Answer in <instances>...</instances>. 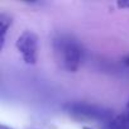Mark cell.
Listing matches in <instances>:
<instances>
[{"mask_svg":"<svg viewBox=\"0 0 129 129\" xmlns=\"http://www.w3.org/2000/svg\"><path fill=\"white\" fill-rule=\"evenodd\" d=\"M108 126L109 129H129V113L124 110V113L115 115Z\"/></svg>","mask_w":129,"mask_h":129,"instance_id":"obj_5","label":"cell"},{"mask_svg":"<svg viewBox=\"0 0 129 129\" xmlns=\"http://www.w3.org/2000/svg\"><path fill=\"white\" fill-rule=\"evenodd\" d=\"M123 62H124V64H126V66L129 67V54H126L125 57H123Z\"/></svg>","mask_w":129,"mask_h":129,"instance_id":"obj_7","label":"cell"},{"mask_svg":"<svg viewBox=\"0 0 129 129\" xmlns=\"http://www.w3.org/2000/svg\"><path fill=\"white\" fill-rule=\"evenodd\" d=\"M12 17H9L5 13L0 14V42H2V46H0V49H3L5 46V39H7V33L9 30V28L12 27Z\"/></svg>","mask_w":129,"mask_h":129,"instance_id":"obj_4","label":"cell"},{"mask_svg":"<svg viewBox=\"0 0 129 129\" xmlns=\"http://www.w3.org/2000/svg\"><path fill=\"white\" fill-rule=\"evenodd\" d=\"M15 48L27 64H36L38 61V37L32 30H24L15 42Z\"/></svg>","mask_w":129,"mask_h":129,"instance_id":"obj_3","label":"cell"},{"mask_svg":"<svg viewBox=\"0 0 129 129\" xmlns=\"http://www.w3.org/2000/svg\"><path fill=\"white\" fill-rule=\"evenodd\" d=\"M62 108L66 114L77 120H95L109 124L115 116L110 109L89 103H80V101L66 103L63 104Z\"/></svg>","mask_w":129,"mask_h":129,"instance_id":"obj_2","label":"cell"},{"mask_svg":"<svg viewBox=\"0 0 129 129\" xmlns=\"http://www.w3.org/2000/svg\"><path fill=\"white\" fill-rule=\"evenodd\" d=\"M0 129H13V128H10V126H8V125H4V124H2Z\"/></svg>","mask_w":129,"mask_h":129,"instance_id":"obj_8","label":"cell"},{"mask_svg":"<svg viewBox=\"0 0 129 129\" xmlns=\"http://www.w3.org/2000/svg\"><path fill=\"white\" fill-rule=\"evenodd\" d=\"M53 53L58 64L67 72H76L82 61V48L70 34H58L52 42Z\"/></svg>","mask_w":129,"mask_h":129,"instance_id":"obj_1","label":"cell"},{"mask_svg":"<svg viewBox=\"0 0 129 129\" xmlns=\"http://www.w3.org/2000/svg\"><path fill=\"white\" fill-rule=\"evenodd\" d=\"M82 129H91V128H89V126H84Z\"/></svg>","mask_w":129,"mask_h":129,"instance_id":"obj_9","label":"cell"},{"mask_svg":"<svg viewBox=\"0 0 129 129\" xmlns=\"http://www.w3.org/2000/svg\"><path fill=\"white\" fill-rule=\"evenodd\" d=\"M116 5L119 8H124V9H129V2H118Z\"/></svg>","mask_w":129,"mask_h":129,"instance_id":"obj_6","label":"cell"}]
</instances>
